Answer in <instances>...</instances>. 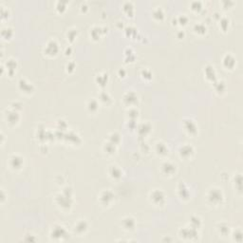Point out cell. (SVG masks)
<instances>
[{
    "label": "cell",
    "instance_id": "obj_18",
    "mask_svg": "<svg viewBox=\"0 0 243 243\" xmlns=\"http://www.w3.org/2000/svg\"><path fill=\"white\" fill-rule=\"evenodd\" d=\"M204 72H205V75H206V77L215 82L216 81V72H215V69L212 66H207L205 68V69H204Z\"/></svg>",
    "mask_w": 243,
    "mask_h": 243
},
{
    "label": "cell",
    "instance_id": "obj_2",
    "mask_svg": "<svg viewBox=\"0 0 243 243\" xmlns=\"http://www.w3.org/2000/svg\"><path fill=\"white\" fill-rule=\"evenodd\" d=\"M150 199H151V201L153 203L157 204V205H161L162 204L165 200V196H164V193L161 190H154L150 194Z\"/></svg>",
    "mask_w": 243,
    "mask_h": 243
},
{
    "label": "cell",
    "instance_id": "obj_13",
    "mask_svg": "<svg viewBox=\"0 0 243 243\" xmlns=\"http://www.w3.org/2000/svg\"><path fill=\"white\" fill-rule=\"evenodd\" d=\"M222 63H223V66L226 68V69H233L236 65V59L234 58L233 55L231 54H226L222 60Z\"/></svg>",
    "mask_w": 243,
    "mask_h": 243
},
{
    "label": "cell",
    "instance_id": "obj_15",
    "mask_svg": "<svg viewBox=\"0 0 243 243\" xmlns=\"http://www.w3.org/2000/svg\"><path fill=\"white\" fill-rule=\"evenodd\" d=\"M7 121L10 124H15L19 121V115L15 110L9 111L7 113Z\"/></svg>",
    "mask_w": 243,
    "mask_h": 243
},
{
    "label": "cell",
    "instance_id": "obj_26",
    "mask_svg": "<svg viewBox=\"0 0 243 243\" xmlns=\"http://www.w3.org/2000/svg\"><path fill=\"white\" fill-rule=\"evenodd\" d=\"M194 31L199 34H203L204 32H206V27L201 23H197L194 26Z\"/></svg>",
    "mask_w": 243,
    "mask_h": 243
},
{
    "label": "cell",
    "instance_id": "obj_29",
    "mask_svg": "<svg viewBox=\"0 0 243 243\" xmlns=\"http://www.w3.org/2000/svg\"><path fill=\"white\" fill-rule=\"evenodd\" d=\"M1 35H2L3 38H5V39H8V38L12 36V30L10 28H5V29L2 30Z\"/></svg>",
    "mask_w": 243,
    "mask_h": 243
},
{
    "label": "cell",
    "instance_id": "obj_22",
    "mask_svg": "<svg viewBox=\"0 0 243 243\" xmlns=\"http://www.w3.org/2000/svg\"><path fill=\"white\" fill-rule=\"evenodd\" d=\"M98 102L94 99H91V100H89L87 102V105H86V107L89 111H91V112H94L98 109Z\"/></svg>",
    "mask_w": 243,
    "mask_h": 243
},
{
    "label": "cell",
    "instance_id": "obj_33",
    "mask_svg": "<svg viewBox=\"0 0 243 243\" xmlns=\"http://www.w3.org/2000/svg\"><path fill=\"white\" fill-rule=\"evenodd\" d=\"M194 223H196L195 224V228L198 229L200 226V224H201V221L199 220V217H198V216H192L191 217V225L194 224Z\"/></svg>",
    "mask_w": 243,
    "mask_h": 243
},
{
    "label": "cell",
    "instance_id": "obj_5",
    "mask_svg": "<svg viewBox=\"0 0 243 243\" xmlns=\"http://www.w3.org/2000/svg\"><path fill=\"white\" fill-rule=\"evenodd\" d=\"M113 198H114V195L111 191H104L103 193L101 194L100 196V201L102 204H104V205H108V204L113 200Z\"/></svg>",
    "mask_w": 243,
    "mask_h": 243
},
{
    "label": "cell",
    "instance_id": "obj_40",
    "mask_svg": "<svg viewBox=\"0 0 243 243\" xmlns=\"http://www.w3.org/2000/svg\"><path fill=\"white\" fill-rule=\"evenodd\" d=\"M227 22H229V21H227V19H226V18H223V19L221 20V23H220L221 29H222V30H224V31L227 29V26H228Z\"/></svg>",
    "mask_w": 243,
    "mask_h": 243
},
{
    "label": "cell",
    "instance_id": "obj_6",
    "mask_svg": "<svg viewBox=\"0 0 243 243\" xmlns=\"http://www.w3.org/2000/svg\"><path fill=\"white\" fill-rule=\"evenodd\" d=\"M59 50L58 45L55 41H49L47 44V47L45 48V52L48 55H55Z\"/></svg>",
    "mask_w": 243,
    "mask_h": 243
},
{
    "label": "cell",
    "instance_id": "obj_19",
    "mask_svg": "<svg viewBox=\"0 0 243 243\" xmlns=\"http://www.w3.org/2000/svg\"><path fill=\"white\" fill-rule=\"evenodd\" d=\"M156 152L161 156H164L168 153V148L163 143H158L156 145Z\"/></svg>",
    "mask_w": 243,
    "mask_h": 243
},
{
    "label": "cell",
    "instance_id": "obj_30",
    "mask_svg": "<svg viewBox=\"0 0 243 243\" xmlns=\"http://www.w3.org/2000/svg\"><path fill=\"white\" fill-rule=\"evenodd\" d=\"M225 84L220 81V82H217V83H215V88L217 92H223L225 90Z\"/></svg>",
    "mask_w": 243,
    "mask_h": 243
},
{
    "label": "cell",
    "instance_id": "obj_12",
    "mask_svg": "<svg viewBox=\"0 0 243 243\" xmlns=\"http://www.w3.org/2000/svg\"><path fill=\"white\" fill-rule=\"evenodd\" d=\"M124 102L128 106H133L138 102V96L134 92H127L124 96Z\"/></svg>",
    "mask_w": 243,
    "mask_h": 243
},
{
    "label": "cell",
    "instance_id": "obj_9",
    "mask_svg": "<svg viewBox=\"0 0 243 243\" xmlns=\"http://www.w3.org/2000/svg\"><path fill=\"white\" fill-rule=\"evenodd\" d=\"M161 171L165 175H173L176 172V165L169 161H165L161 164Z\"/></svg>",
    "mask_w": 243,
    "mask_h": 243
},
{
    "label": "cell",
    "instance_id": "obj_10",
    "mask_svg": "<svg viewBox=\"0 0 243 243\" xmlns=\"http://www.w3.org/2000/svg\"><path fill=\"white\" fill-rule=\"evenodd\" d=\"M122 225H123L124 230H127V231H131V230H133L135 228L136 222H135V220L132 219V217L126 216V217H124V219H123Z\"/></svg>",
    "mask_w": 243,
    "mask_h": 243
},
{
    "label": "cell",
    "instance_id": "obj_32",
    "mask_svg": "<svg viewBox=\"0 0 243 243\" xmlns=\"http://www.w3.org/2000/svg\"><path fill=\"white\" fill-rule=\"evenodd\" d=\"M100 99H101V101H103L104 103H108V102H110L111 101V98H110V96H109V94L108 93H107V92H102L101 94H100Z\"/></svg>",
    "mask_w": 243,
    "mask_h": 243
},
{
    "label": "cell",
    "instance_id": "obj_41",
    "mask_svg": "<svg viewBox=\"0 0 243 243\" xmlns=\"http://www.w3.org/2000/svg\"><path fill=\"white\" fill-rule=\"evenodd\" d=\"M58 4H60V6H59V7H57V10H61V11H62L63 10H65V9H66V8H65V6L63 5V2H60V1H59V2H58Z\"/></svg>",
    "mask_w": 243,
    "mask_h": 243
},
{
    "label": "cell",
    "instance_id": "obj_37",
    "mask_svg": "<svg viewBox=\"0 0 243 243\" xmlns=\"http://www.w3.org/2000/svg\"><path fill=\"white\" fill-rule=\"evenodd\" d=\"M74 69H75V64H74L73 62H69V63H68V65H67V70H68L69 72L73 71Z\"/></svg>",
    "mask_w": 243,
    "mask_h": 243
},
{
    "label": "cell",
    "instance_id": "obj_21",
    "mask_svg": "<svg viewBox=\"0 0 243 243\" xmlns=\"http://www.w3.org/2000/svg\"><path fill=\"white\" fill-rule=\"evenodd\" d=\"M151 129V126L149 124L145 123V124H142L140 126H139V128H138V131L140 135H146Z\"/></svg>",
    "mask_w": 243,
    "mask_h": 243
},
{
    "label": "cell",
    "instance_id": "obj_3",
    "mask_svg": "<svg viewBox=\"0 0 243 243\" xmlns=\"http://www.w3.org/2000/svg\"><path fill=\"white\" fill-rule=\"evenodd\" d=\"M66 235H67V232H66L65 228L60 225L54 226L52 230V233H50V237L53 239H63L66 237Z\"/></svg>",
    "mask_w": 243,
    "mask_h": 243
},
{
    "label": "cell",
    "instance_id": "obj_17",
    "mask_svg": "<svg viewBox=\"0 0 243 243\" xmlns=\"http://www.w3.org/2000/svg\"><path fill=\"white\" fill-rule=\"evenodd\" d=\"M88 229V225L86 221L80 220L77 224L75 225V232L78 234H85Z\"/></svg>",
    "mask_w": 243,
    "mask_h": 243
},
{
    "label": "cell",
    "instance_id": "obj_20",
    "mask_svg": "<svg viewBox=\"0 0 243 243\" xmlns=\"http://www.w3.org/2000/svg\"><path fill=\"white\" fill-rule=\"evenodd\" d=\"M178 194H180L181 198L182 199H188L189 198V194H190V192L188 190V188L185 186V184L183 183H181L180 186H178Z\"/></svg>",
    "mask_w": 243,
    "mask_h": 243
},
{
    "label": "cell",
    "instance_id": "obj_34",
    "mask_svg": "<svg viewBox=\"0 0 243 243\" xmlns=\"http://www.w3.org/2000/svg\"><path fill=\"white\" fill-rule=\"evenodd\" d=\"M76 35H77V31H76L75 30H70L69 31V33H68V39L72 41L74 38L76 37Z\"/></svg>",
    "mask_w": 243,
    "mask_h": 243
},
{
    "label": "cell",
    "instance_id": "obj_31",
    "mask_svg": "<svg viewBox=\"0 0 243 243\" xmlns=\"http://www.w3.org/2000/svg\"><path fill=\"white\" fill-rule=\"evenodd\" d=\"M105 148H106L107 153H108V154H113V153L115 152V150H116V148H115V145H112L111 143L106 144Z\"/></svg>",
    "mask_w": 243,
    "mask_h": 243
},
{
    "label": "cell",
    "instance_id": "obj_14",
    "mask_svg": "<svg viewBox=\"0 0 243 243\" xmlns=\"http://www.w3.org/2000/svg\"><path fill=\"white\" fill-rule=\"evenodd\" d=\"M108 172H109V175L111 178H120L122 176H123V172L122 170L118 167L116 165H112V166H109V169H108Z\"/></svg>",
    "mask_w": 243,
    "mask_h": 243
},
{
    "label": "cell",
    "instance_id": "obj_8",
    "mask_svg": "<svg viewBox=\"0 0 243 243\" xmlns=\"http://www.w3.org/2000/svg\"><path fill=\"white\" fill-rule=\"evenodd\" d=\"M197 236H198L197 229H195V228H193V227L185 228V229L181 230V237L192 239V237H197Z\"/></svg>",
    "mask_w": 243,
    "mask_h": 243
},
{
    "label": "cell",
    "instance_id": "obj_28",
    "mask_svg": "<svg viewBox=\"0 0 243 243\" xmlns=\"http://www.w3.org/2000/svg\"><path fill=\"white\" fill-rule=\"evenodd\" d=\"M163 15H164L163 11H162V10L160 9V8H157L154 11H153V16H154L156 19L161 20V19L163 18Z\"/></svg>",
    "mask_w": 243,
    "mask_h": 243
},
{
    "label": "cell",
    "instance_id": "obj_35",
    "mask_svg": "<svg viewBox=\"0 0 243 243\" xmlns=\"http://www.w3.org/2000/svg\"><path fill=\"white\" fill-rule=\"evenodd\" d=\"M143 77L145 78V79L150 80V79L152 78V73H151V71L148 70V69H145V70H143Z\"/></svg>",
    "mask_w": 243,
    "mask_h": 243
},
{
    "label": "cell",
    "instance_id": "obj_25",
    "mask_svg": "<svg viewBox=\"0 0 243 243\" xmlns=\"http://www.w3.org/2000/svg\"><path fill=\"white\" fill-rule=\"evenodd\" d=\"M121 140V136L118 133H112L109 136V143H111L112 145H117Z\"/></svg>",
    "mask_w": 243,
    "mask_h": 243
},
{
    "label": "cell",
    "instance_id": "obj_24",
    "mask_svg": "<svg viewBox=\"0 0 243 243\" xmlns=\"http://www.w3.org/2000/svg\"><path fill=\"white\" fill-rule=\"evenodd\" d=\"M107 74H103V75H97V78H96V81L98 83V85L102 86H105L106 84L107 83Z\"/></svg>",
    "mask_w": 243,
    "mask_h": 243
},
{
    "label": "cell",
    "instance_id": "obj_7",
    "mask_svg": "<svg viewBox=\"0 0 243 243\" xmlns=\"http://www.w3.org/2000/svg\"><path fill=\"white\" fill-rule=\"evenodd\" d=\"M194 154V148L189 145H185L181 147L180 149V155L182 158L184 159H189Z\"/></svg>",
    "mask_w": 243,
    "mask_h": 243
},
{
    "label": "cell",
    "instance_id": "obj_27",
    "mask_svg": "<svg viewBox=\"0 0 243 243\" xmlns=\"http://www.w3.org/2000/svg\"><path fill=\"white\" fill-rule=\"evenodd\" d=\"M219 231H220V233L222 235V236H227L228 234H229V226L227 225V224H225V223H221L220 225V228H219Z\"/></svg>",
    "mask_w": 243,
    "mask_h": 243
},
{
    "label": "cell",
    "instance_id": "obj_11",
    "mask_svg": "<svg viewBox=\"0 0 243 243\" xmlns=\"http://www.w3.org/2000/svg\"><path fill=\"white\" fill-rule=\"evenodd\" d=\"M23 159L18 155H14L10 159V165L15 169H20L23 165Z\"/></svg>",
    "mask_w": 243,
    "mask_h": 243
},
{
    "label": "cell",
    "instance_id": "obj_39",
    "mask_svg": "<svg viewBox=\"0 0 243 243\" xmlns=\"http://www.w3.org/2000/svg\"><path fill=\"white\" fill-rule=\"evenodd\" d=\"M178 22H180L181 24H186L187 21H188V18H187V16H185L184 15H182V16H180V17L178 18Z\"/></svg>",
    "mask_w": 243,
    "mask_h": 243
},
{
    "label": "cell",
    "instance_id": "obj_1",
    "mask_svg": "<svg viewBox=\"0 0 243 243\" xmlns=\"http://www.w3.org/2000/svg\"><path fill=\"white\" fill-rule=\"evenodd\" d=\"M207 199L212 204H214V205H217V204L221 203V201L223 199V194L220 189H216V188L211 189L208 192Z\"/></svg>",
    "mask_w": 243,
    "mask_h": 243
},
{
    "label": "cell",
    "instance_id": "obj_23",
    "mask_svg": "<svg viewBox=\"0 0 243 243\" xmlns=\"http://www.w3.org/2000/svg\"><path fill=\"white\" fill-rule=\"evenodd\" d=\"M7 68H8L9 73L11 75L14 73L15 69H16V61L14 59H9L7 62Z\"/></svg>",
    "mask_w": 243,
    "mask_h": 243
},
{
    "label": "cell",
    "instance_id": "obj_16",
    "mask_svg": "<svg viewBox=\"0 0 243 243\" xmlns=\"http://www.w3.org/2000/svg\"><path fill=\"white\" fill-rule=\"evenodd\" d=\"M18 86H19V88L21 89L22 91L24 92H27V93H30L33 90V86L30 83H27L26 81H25L24 79H21L19 82H18Z\"/></svg>",
    "mask_w": 243,
    "mask_h": 243
},
{
    "label": "cell",
    "instance_id": "obj_36",
    "mask_svg": "<svg viewBox=\"0 0 243 243\" xmlns=\"http://www.w3.org/2000/svg\"><path fill=\"white\" fill-rule=\"evenodd\" d=\"M124 10H129V11H132V10H133L132 4H131L130 2H126V3H124Z\"/></svg>",
    "mask_w": 243,
    "mask_h": 243
},
{
    "label": "cell",
    "instance_id": "obj_4",
    "mask_svg": "<svg viewBox=\"0 0 243 243\" xmlns=\"http://www.w3.org/2000/svg\"><path fill=\"white\" fill-rule=\"evenodd\" d=\"M183 125H184L185 130H186L189 134H191V135L197 134V132H198V127H197V124H195L194 121H192V120H190V119H187V120L184 121Z\"/></svg>",
    "mask_w": 243,
    "mask_h": 243
},
{
    "label": "cell",
    "instance_id": "obj_38",
    "mask_svg": "<svg viewBox=\"0 0 243 243\" xmlns=\"http://www.w3.org/2000/svg\"><path fill=\"white\" fill-rule=\"evenodd\" d=\"M191 6H192V9L193 10H200L201 9V3L200 2H193L191 4Z\"/></svg>",
    "mask_w": 243,
    "mask_h": 243
}]
</instances>
